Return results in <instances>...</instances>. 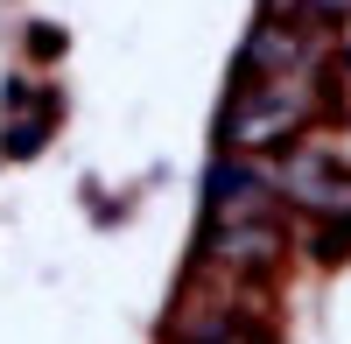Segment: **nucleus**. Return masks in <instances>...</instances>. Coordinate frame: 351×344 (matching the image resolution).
Listing matches in <instances>:
<instances>
[{"label":"nucleus","instance_id":"obj_2","mask_svg":"<svg viewBox=\"0 0 351 344\" xmlns=\"http://www.w3.org/2000/svg\"><path fill=\"white\" fill-rule=\"evenodd\" d=\"M309 14H316V21H330V14H351V0H309Z\"/></svg>","mask_w":351,"mask_h":344},{"label":"nucleus","instance_id":"obj_1","mask_svg":"<svg viewBox=\"0 0 351 344\" xmlns=\"http://www.w3.org/2000/svg\"><path fill=\"white\" fill-rule=\"evenodd\" d=\"M204 260H211V267H232V274L281 260V218H274V225H211Z\"/></svg>","mask_w":351,"mask_h":344}]
</instances>
